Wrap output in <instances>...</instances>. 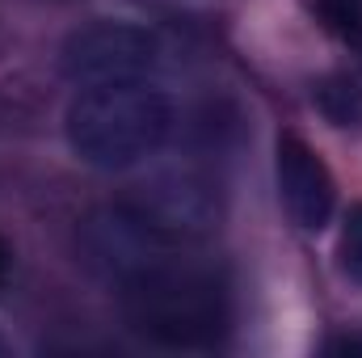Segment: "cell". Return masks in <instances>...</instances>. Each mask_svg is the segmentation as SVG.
<instances>
[{
  "mask_svg": "<svg viewBox=\"0 0 362 358\" xmlns=\"http://www.w3.org/2000/svg\"><path fill=\"white\" fill-rule=\"evenodd\" d=\"M185 241L181 232H160L144 253L114 270L105 287L144 342L165 350H211L232 329V295L228 278L194 258Z\"/></svg>",
  "mask_w": 362,
  "mask_h": 358,
  "instance_id": "cell-1",
  "label": "cell"
},
{
  "mask_svg": "<svg viewBox=\"0 0 362 358\" xmlns=\"http://www.w3.org/2000/svg\"><path fill=\"white\" fill-rule=\"evenodd\" d=\"M68 144L93 169H131L156 156L173 131V101L144 81L85 85L68 105Z\"/></svg>",
  "mask_w": 362,
  "mask_h": 358,
  "instance_id": "cell-2",
  "label": "cell"
},
{
  "mask_svg": "<svg viewBox=\"0 0 362 358\" xmlns=\"http://www.w3.org/2000/svg\"><path fill=\"white\" fill-rule=\"evenodd\" d=\"M156 64H160V38L131 21H93L68 34L59 51V68L76 85L144 81Z\"/></svg>",
  "mask_w": 362,
  "mask_h": 358,
  "instance_id": "cell-3",
  "label": "cell"
},
{
  "mask_svg": "<svg viewBox=\"0 0 362 358\" xmlns=\"http://www.w3.org/2000/svg\"><path fill=\"white\" fill-rule=\"evenodd\" d=\"M278 198L291 224L303 232H320L337 207V185H333L329 165L320 161V152L308 139L291 131L278 135Z\"/></svg>",
  "mask_w": 362,
  "mask_h": 358,
  "instance_id": "cell-4",
  "label": "cell"
},
{
  "mask_svg": "<svg viewBox=\"0 0 362 358\" xmlns=\"http://www.w3.org/2000/svg\"><path fill=\"white\" fill-rule=\"evenodd\" d=\"M316 105L333 127H362V85L350 76H329L316 85Z\"/></svg>",
  "mask_w": 362,
  "mask_h": 358,
  "instance_id": "cell-5",
  "label": "cell"
},
{
  "mask_svg": "<svg viewBox=\"0 0 362 358\" xmlns=\"http://www.w3.org/2000/svg\"><path fill=\"white\" fill-rule=\"evenodd\" d=\"M320 17H325V25H329L337 38H346V42L362 55V8H358V0H320Z\"/></svg>",
  "mask_w": 362,
  "mask_h": 358,
  "instance_id": "cell-6",
  "label": "cell"
},
{
  "mask_svg": "<svg viewBox=\"0 0 362 358\" xmlns=\"http://www.w3.org/2000/svg\"><path fill=\"white\" fill-rule=\"evenodd\" d=\"M337 258H341V274H346V278H354V282H362V202H354V207H350V215H346Z\"/></svg>",
  "mask_w": 362,
  "mask_h": 358,
  "instance_id": "cell-7",
  "label": "cell"
},
{
  "mask_svg": "<svg viewBox=\"0 0 362 358\" xmlns=\"http://www.w3.org/2000/svg\"><path fill=\"white\" fill-rule=\"evenodd\" d=\"M8 266H13V249H8V241L0 236V278L8 274Z\"/></svg>",
  "mask_w": 362,
  "mask_h": 358,
  "instance_id": "cell-8",
  "label": "cell"
},
{
  "mask_svg": "<svg viewBox=\"0 0 362 358\" xmlns=\"http://www.w3.org/2000/svg\"><path fill=\"white\" fill-rule=\"evenodd\" d=\"M329 350H362V342L358 337H341V342H333Z\"/></svg>",
  "mask_w": 362,
  "mask_h": 358,
  "instance_id": "cell-9",
  "label": "cell"
},
{
  "mask_svg": "<svg viewBox=\"0 0 362 358\" xmlns=\"http://www.w3.org/2000/svg\"><path fill=\"white\" fill-rule=\"evenodd\" d=\"M8 354H13V342H8V337L0 333V358H8Z\"/></svg>",
  "mask_w": 362,
  "mask_h": 358,
  "instance_id": "cell-10",
  "label": "cell"
}]
</instances>
